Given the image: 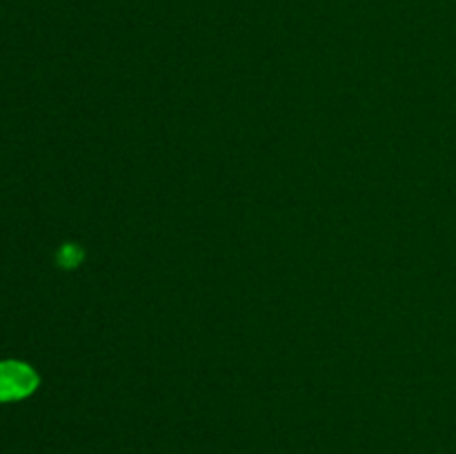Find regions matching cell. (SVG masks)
I'll list each match as a JSON object with an SVG mask.
<instances>
[{"label": "cell", "instance_id": "1", "mask_svg": "<svg viewBox=\"0 0 456 454\" xmlns=\"http://www.w3.org/2000/svg\"><path fill=\"white\" fill-rule=\"evenodd\" d=\"M38 385V377L34 369L16 361H3L0 363V401L25 399Z\"/></svg>", "mask_w": 456, "mask_h": 454}]
</instances>
